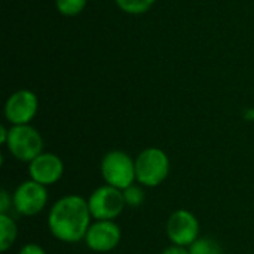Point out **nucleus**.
Listing matches in <instances>:
<instances>
[{"mask_svg":"<svg viewBox=\"0 0 254 254\" xmlns=\"http://www.w3.org/2000/svg\"><path fill=\"white\" fill-rule=\"evenodd\" d=\"M18 254H48V253H46V250H45L42 246H39V244H36V243H27V244H24V246L19 249Z\"/></svg>","mask_w":254,"mask_h":254,"instance_id":"nucleus-17","label":"nucleus"},{"mask_svg":"<svg viewBox=\"0 0 254 254\" xmlns=\"http://www.w3.org/2000/svg\"><path fill=\"white\" fill-rule=\"evenodd\" d=\"M12 208H13L12 193H9L6 189H1L0 190V214H9Z\"/></svg>","mask_w":254,"mask_h":254,"instance_id":"nucleus-16","label":"nucleus"},{"mask_svg":"<svg viewBox=\"0 0 254 254\" xmlns=\"http://www.w3.org/2000/svg\"><path fill=\"white\" fill-rule=\"evenodd\" d=\"M4 146L13 159L30 164L43 153V137L31 125H13L9 128Z\"/></svg>","mask_w":254,"mask_h":254,"instance_id":"nucleus-4","label":"nucleus"},{"mask_svg":"<svg viewBox=\"0 0 254 254\" xmlns=\"http://www.w3.org/2000/svg\"><path fill=\"white\" fill-rule=\"evenodd\" d=\"M39 110V98L30 89L15 91L4 103V118L10 127L30 125Z\"/></svg>","mask_w":254,"mask_h":254,"instance_id":"nucleus-8","label":"nucleus"},{"mask_svg":"<svg viewBox=\"0 0 254 254\" xmlns=\"http://www.w3.org/2000/svg\"><path fill=\"white\" fill-rule=\"evenodd\" d=\"M199 220L186 208L176 210L168 217L165 225V232L170 243L182 247H190L199 238Z\"/></svg>","mask_w":254,"mask_h":254,"instance_id":"nucleus-7","label":"nucleus"},{"mask_svg":"<svg viewBox=\"0 0 254 254\" xmlns=\"http://www.w3.org/2000/svg\"><path fill=\"white\" fill-rule=\"evenodd\" d=\"M100 173L106 185L124 190L137 182L135 158L124 150H110L101 159Z\"/></svg>","mask_w":254,"mask_h":254,"instance_id":"nucleus-3","label":"nucleus"},{"mask_svg":"<svg viewBox=\"0 0 254 254\" xmlns=\"http://www.w3.org/2000/svg\"><path fill=\"white\" fill-rule=\"evenodd\" d=\"M28 176L31 180L49 188L63 179L64 162L58 155L43 152L28 164Z\"/></svg>","mask_w":254,"mask_h":254,"instance_id":"nucleus-10","label":"nucleus"},{"mask_svg":"<svg viewBox=\"0 0 254 254\" xmlns=\"http://www.w3.org/2000/svg\"><path fill=\"white\" fill-rule=\"evenodd\" d=\"M12 199H13V210L24 216V217H33L40 214L49 201V192L48 188L28 179L25 182H21L13 193H12Z\"/></svg>","mask_w":254,"mask_h":254,"instance_id":"nucleus-5","label":"nucleus"},{"mask_svg":"<svg viewBox=\"0 0 254 254\" xmlns=\"http://www.w3.org/2000/svg\"><path fill=\"white\" fill-rule=\"evenodd\" d=\"M18 238L16 222L9 214H0V252H7Z\"/></svg>","mask_w":254,"mask_h":254,"instance_id":"nucleus-11","label":"nucleus"},{"mask_svg":"<svg viewBox=\"0 0 254 254\" xmlns=\"http://www.w3.org/2000/svg\"><path fill=\"white\" fill-rule=\"evenodd\" d=\"M190 254H225L223 247L220 246L219 241L210 237H199L190 247Z\"/></svg>","mask_w":254,"mask_h":254,"instance_id":"nucleus-12","label":"nucleus"},{"mask_svg":"<svg viewBox=\"0 0 254 254\" xmlns=\"http://www.w3.org/2000/svg\"><path fill=\"white\" fill-rule=\"evenodd\" d=\"M7 134H9V128H6L4 125H1V127H0V143H1L3 146L6 144Z\"/></svg>","mask_w":254,"mask_h":254,"instance_id":"nucleus-19","label":"nucleus"},{"mask_svg":"<svg viewBox=\"0 0 254 254\" xmlns=\"http://www.w3.org/2000/svg\"><path fill=\"white\" fill-rule=\"evenodd\" d=\"M88 0H55L57 10L64 16H76L83 12Z\"/></svg>","mask_w":254,"mask_h":254,"instance_id":"nucleus-14","label":"nucleus"},{"mask_svg":"<svg viewBox=\"0 0 254 254\" xmlns=\"http://www.w3.org/2000/svg\"><path fill=\"white\" fill-rule=\"evenodd\" d=\"M88 205L94 220H116L127 208L124 192L106 183L89 195Z\"/></svg>","mask_w":254,"mask_h":254,"instance_id":"nucleus-6","label":"nucleus"},{"mask_svg":"<svg viewBox=\"0 0 254 254\" xmlns=\"http://www.w3.org/2000/svg\"><path fill=\"white\" fill-rule=\"evenodd\" d=\"M92 223L88 199L70 193L57 199L48 213V229L52 237L64 244H76L85 240Z\"/></svg>","mask_w":254,"mask_h":254,"instance_id":"nucleus-1","label":"nucleus"},{"mask_svg":"<svg viewBox=\"0 0 254 254\" xmlns=\"http://www.w3.org/2000/svg\"><path fill=\"white\" fill-rule=\"evenodd\" d=\"M116 6L129 15H141L150 10V7L156 3V0H115Z\"/></svg>","mask_w":254,"mask_h":254,"instance_id":"nucleus-13","label":"nucleus"},{"mask_svg":"<svg viewBox=\"0 0 254 254\" xmlns=\"http://www.w3.org/2000/svg\"><path fill=\"white\" fill-rule=\"evenodd\" d=\"M161 254H190V253H189V247H182V246L171 244L170 247H167L165 250H162V253Z\"/></svg>","mask_w":254,"mask_h":254,"instance_id":"nucleus-18","label":"nucleus"},{"mask_svg":"<svg viewBox=\"0 0 254 254\" xmlns=\"http://www.w3.org/2000/svg\"><path fill=\"white\" fill-rule=\"evenodd\" d=\"M124 198H125V204L127 207L131 208H137L140 207L144 199H146V193H144V188L141 185H131L129 188L124 189Z\"/></svg>","mask_w":254,"mask_h":254,"instance_id":"nucleus-15","label":"nucleus"},{"mask_svg":"<svg viewBox=\"0 0 254 254\" xmlns=\"http://www.w3.org/2000/svg\"><path fill=\"white\" fill-rule=\"evenodd\" d=\"M171 164L161 147H146L135 158V179L143 188L161 186L170 176Z\"/></svg>","mask_w":254,"mask_h":254,"instance_id":"nucleus-2","label":"nucleus"},{"mask_svg":"<svg viewBox=\"0 0 254 254\" xmlns=\"http://www.w3.org/2000/svg\"><path fill=\"white\" fill-rule=\"evenodd\" d=\"M122 240L121 226L115 220H94L83 243L94 253H110Z\"/></svg>","mask_w":254,"mask_h":254,"instance_id":"nucleus-9","label":"nucleus"}]
</instances>
